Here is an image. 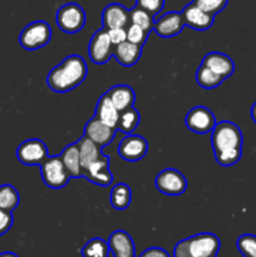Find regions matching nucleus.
I'll list each match as a JSON object with an SVG mask.
<instances>
[{
  "label": "nucleus",
  "mask_w": 256,
  "mask_h": 257,
  "mask_svg": "<svg viewBox=\"0 0 256 257\" xmlns=\"http://www.w3.org/2000/svg\"><path fill=\"white\" fill-rule=\"evenodd\" d=\"M242 133L232 122L216 123L211 136L215 160L223 167H230L240 161L242 155Z\"/></svg>",
  "instance_id": "nucleus-1"
},
{
  "label": "nucleus",
  "mask_w": 256,
  "mask_h": 257,
  "mask_svg": "<svg viewBox=\"0 0 256 257\" xmlns=\"http://www.w3.org/2000/svg\"><path fill=\"white\" fill-rule=\"evenodd\" d=\"M87 73L88 68L84 59L78 54L69 55L50 70L47 77V84L53 92L67 93L82 84Z\"/></svg>",
  "instance_id": "nucleus-2"
},
{
  "label": "nucleus",
  "mask_w": 256,
  "mask_h": 257,
  "mask_svg": "<svg viewBox=\"0 0 256 257\" xmlns=\"http://www.w3.org/2000/svg\"><path fill=\"white\" fill-rule=\"evenodd\" d=\"M221 242L213 233L203 232L180 241L175 246L173 257H207L220 250Z\"/></svg>",
  "instance_id": "nucleus-3"
},
{
  "label": "nucleus",
  "mask_w": 256,
  "mask_h": 257,
  "mask_svg": "<svg viewBox=\"0 0 256 257\" xmlns=\"http://www.w3.org/2000/svg\"><path fill=\"white\" fill-rule=\"evenodd\" d=\"M40 173L43 182L52 190H60L72 178L60 156H48L40 165Z\"/></svg>",
  "instance_id": "nucleus-4"
},
{
  "label": "nucleus",
  "mask_w": 256,
  "mask_h": 257,
  "mask_svg": "<svg viewBox=\"0 0 256 257\" xmlns=\"http://www.w3.org/2000/svg\"><path fill=\"white\" fill-rule=\"evenodd\" d=\"M52 39V28L47 22L30 23L20 33L19 43L25 50H37L47 45Z\"/></svg>",
  "instance_id": "nucleus-5"
},
{
  "label": "nucleus",
  "mask_w": 256,
  "mask_h": 257,
  "mask_svg": "<svg viewBox=\"0 0 256 257\" xmlns=\"http://www.w3.org/2000/svg\"><path fill=\"white\" fill-rule=\"evenodd\" d=\"M55 22L62 32L74 34L84 28L85 13L80 5L75 3H68L58 9Z\"/></svg>",
  "instance_id": "nucleus-6"
},
{
  "label": "nucleus",
  "mask_w": 256,
  "mask_h": 257,
  "mask_svg": "<svg viewBox=\"0 0 256 257\" xmlns=\"http://www.w3.org/2000/svg\"><path fill=\"white\" fill-rule=\"evenodd\" d=\"M155 186L161 193L167 196H180L187 188L185 176L177 170L166 168L161 171L155 180Z\"/></svg>",
  "instance_id": "nucleus-7"
},
{
  "label": "nucleus",
  "mask_w": 256,
  "mask_h": 257,
  "mask_svg": "<svg viewBox=\"0 0 256 257\" xmlns=\"http://www.w3.org/2000/svg\"><path fill=\"white\" fill-rule=\"evenodd\" d=\"M186 127L198 135H205L211 132L216 125V118L208 108L197 105L188 110L185 118Z\"/></svg>",
  "instance_id": "nucleus-8"
},
{
  "label": "nucleus",
  "mask_w": 256,
  "mask_h": 257,
  "mask_svg": "<svg viewBox=\"0 0 256 257\" xmlns=\"http://www.w3.org/2000/svg\"><path fill=\"white\" fill-rule=\"evenodd\" d=\"M48 156V148L42 140H27L17 150L18 160L25 166H40Z\"/></svg>",
  "instance_id": "nucleus-9"
},
{
  "label": "nucleus",
  "mask_w": 256,
  "mask_h": 257,
  "mask_svg": "<svg viewBox=\"0 0 256 257\" xmlns=\"http://www.w3.org/2000/svg\"><path fill=\"white\" fill-rule=\"evenodd\" d=\"M113 55V45L110 43L108 32L103 29L93 34L89 42V57L94 64H105Z\"/></svg>",
  "instance_id": "nucleus-10"
},
{
  "label": "nucleus",
  "mask_w": 256,
  "mask_h": 257,
  "mask_svg": "<svg viewBox=\"0 0 256 257\" xmlns=\"http://www.w3.org/2000/svg\"><path fill=\"white\" fill-rule=\"evenodd\" d=\"M148 151V143L142 136L128 135L120 141L118 146V155L128 162L141 161Z\"/></svg>",
  "instance_id": "nucleus-11"
},
{
  "label": "nucleus",
  "mask_w": 256,
  "mask_h": 257,
  "mask_svg": "<svg viewBox=\"0 0 256 257\" xmlns=\"http://www.w3.org/2000/svg\"><path fill=\"white\" fill-rule=\"evenodd\" d=\"M83 177L94 185L107 187L113 182V175L109 171V157L103 155L83 171Z\"/></svg>",
  "instance_id": "nucleus-12"
},
{
  "label": "nucleus",
  "mask_w": 256,
  "mask_h": 257,
  "mask_svg": "<svg viewBox=\"0 0 256 257\" xmlns=\"http://www.w3.org/2000/svg\"><path fill=\"white\" fill-rule=\"evenodd\" d=\"M185 22L181 13L170 12L158 18L153 24V30L162 38H172L182 32Z\"/></svg>",
  "instance_id": "nucleus-13"
},
{
  "label": "nucleus",
  "mask_w": 256,
  "mask_h": 257,
  "mask_svg": "<svg viewBox=\"0 0 256 257\" xmlns=\"http://www.w3.org/2000/svg\"><path fill=\"white\" fill-rule=\"evenodd\" d=\"M181 14H182L185 25H188L193 30L203 32V30L210 29L213 24V15L203 12L193 3L186 5Z\"/></svg>",
  "instance_id": "nucleus-14"
},
{
  "label": "nucleus",
  "mask_w": 256,
  "mask_h": 257,
  "mask_svg": "<svg viewBox=\"0 0 256 257\" xmlns=\"http://www.w3.org/2000/svg\"><path fill=\"white\" fill-rule=\"evenodd\" d=\"M115 131H117L115 128L109 127V125L98 120L95 117H93L85 124L84 136L102 148L112 142L113 138H114Z\"/></svg>",
  "instance_id": "nucleus-15"
},
{
  "label": "nucleus",
  "mask_w": 256,
  "mask_h": 257,
  "mask_svg": "<svg viewBox=\"0 0 256 257\" xmlns=\"http://www.w3.org/2000/svg\"><path fill=\"white\" fill-rule=\"evenodd\" d=\"M202 65L207 67L217 75H220L223 80L230 77L235 70V63L228 55L218 52H211L205 55L202 60Z\"/></svg>",
  "instance_id": "nucleus-16"
},
{
  "label": "nucleus",
  "mask_w": 256,
  "mask_h": 257,
  "mask_svg": "<svg viewBox=\"0 0 256 257\" xmlns=\"http://www.w3.org/2000/svg\"><path fill=\"white\" fill-rule=\"evenodd\" d=\"M102 22L105 30L113 28H125L130 23V12L120 4H109L103 10Z\"/></svg>",
  "instance_id": "nucleus-17"
},
{
  "label": "nucleus",
  "mask_w": 256,
  "mask_h": 257,
  "mask_svg": "<svg viewBox=\"0 0 256 257\" xmlns=\"http://www.w3.org/2000/svg\"><path fill=\"white\" fill-rule=\"evenodd\" d=\"M108 246L114 257H135V243L132 237L124 231H114L109 236Z\"/></svg>",
  "instance_id": "nucleus-18"
},
{
  "label": "nucleus",
  "mask_w": 256,
  "mask_h": 257,
  "mask_svg": "<svg viewBox=\"0 0 256 257\" xmlns=\"http://www.w3.org/2000/svg\"><path fill=\"white\" fill-rule=\"evenodd\" d=\"M94 117L97 118L98 120H100L102 123H104V124L117 130L119 110L114 107V104H113L112 100L109 99L107 93H104V94L99 98V100H98L97 107H95Z\"/></svg>",
  "instance_id": "nucleus-19"
},
{
  "label": "nucleus",
  "mask_w": 256,
  "mask_h": 257,
  "mask_svg": "<svg viewBox=\"0 0 256 257\" xmlns=\"http://www.w3.org/2000/svg\"><path fill=\"white\" fill-rule=\"evenodd\" d=\"M113 55H114L115 60L120 65H123V67H132L141 59L142 47L125 40V42L118 44L117 47H113Z\"/></svg>",
  "instance_id": "nucleus-20"
},
{
  "label": "nucleus",
  "mask_w": 256,
  "mask_h": 257,
  "mask_svg": "<svg viewBox=\"0 0 256 257\" xmlns=\"http://www.w3.org/2000/svg\"><path fill=\"white\" fill-rule=\"evenodd\" d=\"M105 93H107L109 99L112 100L114 107L117 108L119 112H123V110L128 109V108H132L133 103H135L136 100L135 90H133L130 85H114V87H112Z\"/></svg>",
  "instance_id": "nucleus-21"
},
{
  "label": "nucleus",
  "mask_w": 256,
  "mask_h": 257,
  "mask_svg": "<svg viewBox=\"0 0 256 257\" xmlns=\"http://www.w3.org/2000/svg\"><path fill=\"white\" fill-rule=\"evenodd\" d=\"M63 163H64L65 168H67L68 173L72 178H79L83 177L82 165H80V157H79V147L78 143H72L68 145L67 147L63 150L62 155H60Z\"/></svg>",
  "instance_id": "nucleus-22"
},
{
  "label": "nucleus",
  "mask_w": 256,
  "mask_h": 257,
  "mask_svg": "<svg viewBox=\"0 0 256 257\" xmlns=\"http://www.w3.org/2000/svg\"><path fill=\"white\" fill-rule=\"evenodd\" d=\"M78 147H79V157H80V165H82V171L87 170L88 166L97 161L103 156L102 151H100L99 146L95 145L94 142L89 140L88 137L83 136L79 141H78Z\"/></svg>",
  "instance_id": "nucleus-23"
},
{
  "label": "nucleus",
  "mask_w": 256,
  "mask_h": 257,
  "mask_svg": "<svg viewBox=\"0 0 256 257\" xmlns=\"http://www.w3.org/2000/svg\"><path fill=\"white\" fill-rule=\"evenodd\" d=\"M131 201H132V192H131L130 186L125 183H118L112 188L110 192V205L115 210H125L130 207Z\"/></svg>",
  "instance_id": "nucleus-24"
},
{
  "label": "nucleus",
  "mask_w": 256,
  "mask_h": 257,
  "mask_svg": "<svg viewBox=\"0 0 256 257\" xmlns=\"http://www.w3.org/2000/svg\"><path fill=\"white\" fill-rule=\"evenodd\" d=\"M141 120V114L136 108H128V109L119 112V118H118L117 130L125 135H131L136 128L138 127Z\"/></svg>",
  "instance_id": "nucleus-25"
},
{
  "label": "nucleus",
  "mask_w": 256,
  "mask_h": 257,
  "mask_svg": "<svg viewBox=\"0 0 256 257\" xmlns=\"http://www.w3.org/2000/svg\"><path fill=\"white\" fill-rule=\"evenodd\" d=\"M20 201V196L17 188L12 185L0 186V208L13 212L18 207Z\"/></svg>",
  "instance_id": "nucleus-26"
},
{
  "label": "nucleus",
  "mask_w": 256,
  "mask_h": 257,
  "mask_svg": "<svg viewBox=\"0 0 256 257\" xmlns=\"http://www.w3.org/2000/svg\"><path fill=\"white\" fill-rule=\"evenodd\" d=\"M196 82L203 89H213V88H217L223 82V79L220 75H217L212 70L208 69L207 67L201 64V67L196 72Z\"/></svg>",
  "instance_id": "nucleus-27"
},
{
  "label": "nucleus",
  "mask_w": 256,
  "mask_h": 257,
  "mask_svg": "<svg viewBox=\"0 0 256 257\" xmlns=\"http://www.w3.org/2000/svg\"><path fill=\"white\" fill-rule=\"evenodd\" d=\"M109 246L103 238L95 237L88 241L82 248L83 257H108L109 255Z\"/></svg>",
  "instance_id": "nucleus-28"
},
{
  "label": "nucleus",
  "mask_w": 256,
  "mask_h": 257,
  "mask_svg": "<svg viewBox=\"0 0 256 257\" xmlns=\"http://www.w3.org/2000/svg\"><path fill=\"white\" fill-rule=\"evenodd\" d=\"M130 23L131 24L138 25V27L145 29L147 33H150L151 30H153L155 20H153V17L150 13L141 9V8L135 7L132 10H130Z\"/></svg>",
  "instance_id": "nucleus-29"
},
{
  "label": "nucleus",
  "mask_w": 256,
  "mask_h": 257,
  "mask_svg": "<svg viewBox=\"0 0 256 257\" xmlns=\"http://www.w3.org/2000/svg\"><path fill=\"white\" fill-rule=\"evenodd\" d=\"M236 245L243 257H256V236L248 233L240 236Z\"/></svg>",
  "instance_id": "nucleus-30"
},
{
  "label": "nucleus",
  "mask_w": 256,
  "mask_h": 257,
  "mask_svg": "<svg viewBox=\"0 0 256 257\" xmlns=\"http://www.w3.org/2000/svg\"><path fill=\"white\" fill-rule=\"evenodd\" d=\"M192 3L197 5L200 9H202L203 12L208 13L211 15H215L225 9L228 0H193Z\"/></svg>",
  "instance_id": "nucleus-31"
},
{
  "label": "nucleus",
  "mask_w": 256,
  "mask_h": 257,
  "mask_svg": "<svg viewBox=\"0 0 256 257\" xmlns=\"http://www.w3.org/2000/svg\"><path fill=\"white\" fill-rule=\"evenodd\" d=\"M148 34H150V33H147L145 29L138 27V25L130 24V27L127 28V42L133 43V44L136 45H140V47H143Z\"/></svg>",
  "instance_id": "nucleus-32"
},
{
  "label": "nucleus",
  "mask_w": 256,
  "mask_h": 257,
  "mask_svg": "<svg viewBox=\"0 0 256 257\" xmlns=\"http://www.w3.org/2000/svg\"><path fill=\"white\" fill-rule=\"evenodd\" d=\"M165 5V0H136V7L146 10L152 17L161 12Z\"/></svg>",
  "instance_id": "nucleus-33"
},
{
  "label": "nucleus",
  "mask_w": 256,
  "mask_h": 257,
  "mask_svg": "<svg viewBox=\"0 0 256 257\" xmlns=\"http://www.w3.org/2000/svg\"><path fill=\"white\" fill-rule=\"evenodd\" d=\"M107 32L113 47H117L118 44L127 40V29L125 28H113V29H108Z\"/></svg>",
  "instance_id": "nucleus-34"
},
{
  "label": "nucleus",
  "mask_w": 256,
  "mask_h": 257,
  "mask_svg": "<svg viewBox=\"0 0 256 257\" xmlns=\"http://www.w3.org/2000/svg\"><path fill=\"white\" fill-rule=\"evenodd\" d=\"M13 222H14V218H13L12 212L0 208V236L5 235L12 228Z\"/></svg>",
  "instance_id": "nucleus-35"
},
{
  "label": "nucleus",
  "mask_w": 256,
  "mask_h": 257,
  "mask_svg": "<svg viewBox=\"0 0 256 257\" xmlns=\"http://www.w3.org/2000/svg\"><path fill=\"white\" fill-rule=\"evenodd\" d=\"M140 257H170V255L163 248L151 247L148 250H146Z\"/></svg>",
  "instance_id": "nucleus-36"
},
{
  "label": "nucleus",
  "mask_w": 256,
  "mask_h": 257,
  "mask_svg": "<svg viewBox=\"0 0 256 257\" xmlns=\"http://www.w3.org/2000/svg\"><path fill=\"white\" fill-rule=\"evenodd\" d=\"M251 118H252L253 123L256 124V102L253 103L252 107H251Z\"/></svg>",
  "instance_id": "nucleus-37"
},
{
  "label": "nucleus",
  "mask_w": 256,
  "mask_h": 257,
  "mask_svg": "<svg viewBox=\"0 0 256 257\" xmlns=\"http://www.w3.org/2000/svg\"><path fill=\"white\" fill-rule=\"evenodd\" d=\"M0 257H19V256L15 255V253L13 252H3L0 253Z\"/></svg>",
  "instance_id": "nucleus-38"
},
{
  "label": "nucleus",
  "mask_w": 256,
  "mask_h": 257,
  "mask_svg": "<svg viewBox=\"0 0 256 257\" xmlns=\"http://www.w3.org/2000/svg\"><path fill=\"white\" fill-rule=\"evenodd\" d=\"M207 257H216V255H213V256H207Z\"/></svg>",
  "instance_id": "nucleus-39"
}]
</instances>
